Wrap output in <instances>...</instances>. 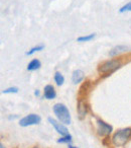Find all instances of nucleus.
<instances>
[{
	"label": "nucleus",
	"instance_id": "obj_1",
	"mask_svg": "<svg viewBox=\"0 0 131 148\" xmlns=\"http://www.w3.org/2000/svg\"><path fill=\"white\" fill-rule=\"evenodd\" d=\"M53 110L55 115L57 116L59 122L65 124V125H70L71 122H72L70 112H69L68 108L66 107L63 103H55L53 106Z\"/></svg>",
	"mask_w": 131,
	"mask_h": 148
},
{
	"label": "nucleus",
	"instance_id": "obj_2",
	"mask_svg": "<svg viewBox=\"0 0 131 148\" xmlns=\"http://www.w3.org/2000/svg\"><path fill=\"white\" fill-rule=\"evenodd\" d=\"M131 137V128H124V129L118 130L116 133L113 135L112 142L115 146L121 147L124 146Z\"/></svg>",
	"mask_w": 131,
	"mask_h": 148
},
{
	"label": "nucleus",
	"instance_id": "obj_3",
	"mask_svg": "<svg viewBox=\"0 0 131 148\" xmlns=\"http://www.w3.org/2000/svg\"><path fill=\"white\" fill-rule=\"evenodd\" d=\"M121 67V61L117 59H112L105 61L104 63H102L99 66V72L101 73H112L115 70H117L118 68Z\"/></svg>",
	"mask_w": 131,
	"mask_h": 148
},
{
	"label": "nucleus",
	"instance_id": "obj_4",
	"mask_svg": "<svg viewBox=\"0 0 131 148\" xmlns=\"http://www.w3.org/2000/svg\"><path fill=\"white\" fill-rule=\"evenodd\" d=\"M41 121V118L38 115H35V114H30L28 116H25L22 119L19 121V125L21 127H27V126L31 125H36L39 124Z\"/></svg>",
	"mask_w": 131,
	"mask_h": 148
},
{
	"label": "nucleus",
	"instance_id": "obj_5",
	"mask_svg": "<svg viewBox=\"0 0 131 148\" xmlns=\"http://www.w3.org/2000/svg\"><path fill=\"white\" fill-rule=\"evenodd\" d=\"M113 128L111 125L105 123L103 120L97 119V131L100 136H108L111 134Z\"/></svg>",
	"mask_w": 131,
	"mask_h": 148
},
{
	"label": "nucleus",
	"instance_id": "obj_6",
	"mask_svg": "<svg viewBox=\"0 0 131 148\" xmlns=\"http://www.w3.org/2000/svg\"><path fill=\"white\" fill-rule=\"evenodd\" d=\"M47 120H49V122L53 125V127L55 128V131H57L59 134H61V136L69 135V131H68V129H67V127L65 126V124L55 121V119H53V118H51V117H49Z\"/></svg>",
	"mask_w": 131,
	"mask_h": 148
},
{
	"label": "nucleus",
	"instance_id": "obj_7",
	"mask_svg": "<svg viewBox=\"0 0 131 148\" xmlns=\"http://www.w3.org/2000/svg\"><path fill=\"white\" fill-rule=\"evenodd\" d=\"M55 97H57V93H55V87L51 84L45 85L43 89V97L47 99H53Z\"/></svg>",
	"mask_w": 131,
	"mask_h": 148
},
{
	"label": "nucleus",
	"instance_id": "obj_8",
	"mask_svg": "<svg viewBox=\"0 0 131 148\" xmlns=\"http://www.w3.org/2000/svg\"><path fill=\"white\" fill-rule=\"evenodd\" d=\"M87 112H88V107H87L86 103H85V101H83V99H79L78 101V115H79V118H80L81 120L84 119L85 117H86L87 115Z\"/></svg>",
	"mask_w": 131,
	"mask_h": 148
},
{
	"label": "nucleus",
	"instance_id": "obj_9",
	"mask_svg": "<svg viewBox=\"0 0 131 148\" xmlns=\"http://www.w3.org/2000/svg\"><path fill=\"white\" fill-rule=\"evenodd\" d=\"M85 78V74L82 70L78 69V70H75L72 74V82L74 84H78V83L82 82Z\"/></svg>",
	"mask_w": 131,
	"mask_h": 148
},
{
	"label": "nucleus",
	"instance_id": "obj_10",
	"mask_svg": "<svg viewBox=\"0 0 131 148\" xmlns=\"http://www.w3.org/2000/svg\"><path fill=\"white\" fill-rule=\"evenodd\" d=\"M126 51H127L126 46L119 45V46L114 47L112 50H110V52H109V56H110V57H115V56L119 55L120 53H123V52H126Z\"/></svg>",
	"mask_w": 131,
	"mask_h": 148
},
{
	"label": "nucleus",
	"instance_id": "obj_11",
	"mask_svg": "<svg viewBox=\"0 0 131 148\" xmlns=\"http://www.w3.org/2000/svg\"><path fill=\"white\" fill-rule=\"evenodd\" d=\"M41 67V63L38 59H33L27 65L26 69L27 71H35V70H38Z\"/></svg>",
	"mask_w": 131,
	"mask_h": 148
},
{
	"label": "nucleus",
	"instance_id": "obj_12",
	"mask_svg": "<svg viewBox=\"0 0 131 148\" xmlns=\"http://www.w3.org/2000/svg\"><path fill=\"white\" fill-rule=\"evenodd\" d=\"M53 79H55V82L57 83V86H61V85H63V82H65V77L63 76V74H61V72H55Z\"/></svg>",
	"mask_w": 131,
	"mask_h": 148
},
{
	"label": "nucleus",
	"instance_id": "obj_13",
	"mask_svg": "<svg viewBox=\"0 0 131 148\" xmlns=\"http://www.w3.org/2000/svg\"><path fill=\"white\" fill-rule=\"evenodd\" d=\"M43 49H45V45L41 44V45H37V46H35V47L31 48L29 51H27L26 53H25V55L30 56V55H32V54H34L35 52H39V51H41V50H43Z\"/></svg>",
	"mask_w": 131,
	"mask_h": 148
},
{
	"label": "nucleus",
	"instance_id": "obj_14",
	"mask_svg": "<svg viewBox=\"0 0 131 148\" xmlns=\"http://www.w3.org/2000/svg\"><path fill=\"white\" fill-rule=\"evenodd\" d=\"M95 37H96V34H90L88 36H82V37H79L77 39V42H80V43H82V42H89L94 39Z\"/></svg>",
	"mask_w": 131,
	"mask_h": 148
},
{
	"label": "nucleus",
	"instance_id": "obj_15",
	"mask_svg": "<svg viewBox=\"0 0 131 148\" xmlns=\"http://www.w3.org/2000/svg\"><path fill=\"white\" fill-rule=\"evenodd\" d=\"M72 135L71 134H69V135H66V136H63V137H61L59 139H57V143H71L72 142Z\"/></svg>",
	"mask_w": 131,
	"mask_h": 148
},
{
	"label": "nucleus",
	"instance_id": "obj_16",
	"mask_svg": "<svg viewBox=\"0 0 131 148\" xmlns=\"http://www.w3.org/2000/svg\"><path fill=\"white\" fill-rule=\"evenodd\" d=\"M127 11H131V1H129L128 3H126L125 5H123V6L119 9V12L120 13L127 12Z\"/></svg>",
	"mask_w": 131,
	"mask_h": 148
},
{
	"label": "nucleus",
	"instance_id": "obj_17",
	"mask_svg": "<svg viewBox=\"0 0 131 148\" xmlns=\"http://www.w3.org/2000/svg\"><path fill=\"white\" fill-rule=\"evenodd\" d=\"M18 87H9V88H6L2 91V93H17L18 92Z\"/></svg>",
	"mask_w": 131,
	"mask_h": 148
},
{
	"label": "nucleus",
	"instance_id": "obj_18",
	"mask_svg": "<svg viewBox=\"0 0 131 148\" xmlns=\"http://www.w3.org/2000/svg\"><path fill=\"white\" fill-rule=\"evenodd\" d=\"M34 95L35 97H39V90H37L36 89V90L34 91Z\"/></svg>",
	"mask_w": 131,
	"mask_h": 148
},
{
	"label": "nucleus",
	"instance_id": "obj_19",
	"mask_svg": "<svg viewBox=\"0 0 131 148\" xmlns=\"http://www.w3.org/2000/svg\"><path fill=\"white\" fill-rule=\"evenodd\" d=\"M69 148H78V147H75V146H73V145H71V144H70V145H69Z\"/></svg>",
	"mask_w": 131,
	"mask_h": 148
},
{
	"label": "nucleus",
	"instance_id": "obj_20",
	"mask_svg": "<svg viewBox=\"0 0 131 148\" xmlns=\"http://www.w3.org/2000/svg\"><path fill=\"white\" fill-rule=\"evenodd\" d=\"M0 148H5V146H4V145H3V144H2V143H1V144H0Z\"/></svg>",
	"mask_w": 131,
	"mask_h": 148
},
{
	"label": "nucleus",
	"instance_id": "obj_21",
	"mask_svg": "<svg viewBox=\"0 0 131 148\" xmlns=\"http://www.w3.org/2000/svg\"><path fill=\"white\" fill-rule=\"evenodd\" d=\"M33 148H37V147H33Z\"/></svg>",
	"mask_w": 131,
	"mask_h": 148
}]
</instances>
